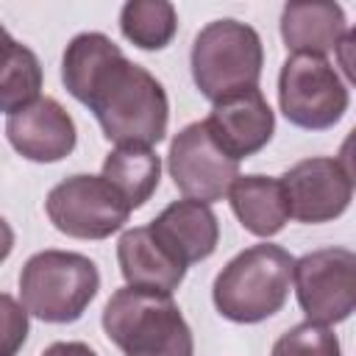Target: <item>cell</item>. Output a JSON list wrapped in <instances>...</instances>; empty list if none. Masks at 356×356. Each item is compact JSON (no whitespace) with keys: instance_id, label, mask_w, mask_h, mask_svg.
Masks as SVG:
<instances>
[{"instance_id":"1","label":"cell","mask_w":356,"mask_h":356,"mask_svg":"<svg viewBox=\"0 0 356 356\" xmlns=\"http://www.w3.org/2000/svg\"><path fill=\"white\" fill-rule=\"evenodd\" d=\"M61 81L95 114L108 142L153 147L167 136L170 100L161 81L125 58L106 33L72 36L61 58Z\"/></svg>"},{"instance_id":"2","label":"cell","mask_w":356,"mask_h":356,"mask_svg":"<svg viewBox=\"0 0 356 356\" xmlns=\"http://www.w3.org/2000/svg\"><path fill=\"white\" fill-rule=\"evenodd\" d=\"M103 331L125 356H195L192 328L167 292L117 289L103 306Z\"/></svg>"},{"instance_id":"3","label":"cell","mask_w":356,"mask_h":356,"mask_svg":"<svg viewBox=\"0 0 356 356\" xmlns=\"http://www.w3.org/2000/svg\"><path fill=\"white\" fill-rule=\"evenodd\" d=\"M295 259L281 245H250L214 278L211 300L231 323H261L278 314L289 298Z\"/></svg>"},{"instance_id":"4","label":"cell","mask_w":356,"mask_h":356,"mask_svg":"<svg viewBox=\"0 0 356 356\" xmlns=\"http://www.w3.org/2000/svg\"><path fill=\"white\" fill-rule=\"evenodd\" d=\"M97 289V264L75 250H39L19 270V303L42 323L81 320Z\"/></svg>"},{"instance_id":"5","label":"cell","mask_w":356,"mask_h":356,"mask_svg":"<svg viewBox=\"0 0 356 356\" xmlns=\"http://www.w3.org/2000/svg\"><path fill=\"white\" fill-rule=\"evenodd\" d=\"M189 67L197 92L211 103L253 89L264 67L261 36L248 22L214 19L195 36Z\"/></svg>"},{"instance_id":"6","label":"cell","mask_w":356,"mask_h":356,"mask_svg":"<svg viewBox=\"0 0 356 356\" xmlns=\"http://www.w3.org/2000/svg\"><path fill=\"white\" fill-rule=\"evenodd\" d=\"M348 103V83L328 58L292 53L281 64L278 106L292 125L306 131H328L345 117Z\"/></svg>"},{"instance_id":"7","label":"cell","mask_w":356,"mask_h":356,"mask_svg":"<svg viewBox=\"0 0 356 356\" xmlns=\"http://www.w3.org/2000/svg\"><path fill=\"white\" fill-rule=\"evenodd\" d=\"M47 220L72 239H108L128 217L131 206L103 175H70L58 181L44 200Z\"/></svg>"},{"instance_id":"8","label":"cell","mask_w":356,"mask_h":356,"mask_svg":"<svg viewBox=\"0 0 356 356\" xmlns=\"http://www.w3.org/2000/svg\"><path fill=\"white\" fill-rule=\"evenodd\" d=\"M292 284L306 323L334 325L356 309V253L323 248L295 259Z\"/></svg>"},{"instance_id":"9","label":"cell","mask_w":356,"mask_h":356,"mask_svg":"<svg viewBox=\"0 0 356 356\" xmlns=\"http://www.w3.org/2000/svg\"><path fill=\"white\" fill-rule=\"evenodd\" d=\"M167 170L184 197L211 206L228 195L231 184L239 175V161L228 159L209 136L203 120H197L184 125L172 136Z\"/></svg>"},{"instance_id":"10","label":"cell","mask_w":356,"mask_h":356,"mask_svg":"<svg viewBox=\"0 0 356 356\" xmlns=\"http://www.w3.org/2000/svg\"><path fill=\"white\" fill-rule=\"evenodd\" d=\"M289 217L320 225L342 217L353 200V175L342 159L312 156L292 164L281 178Z\"/></svg>"},{"instance_id":"11","label":"cell","mask_w":356,"mask_h":356,"mask_svg":"<svg viewBox=\"0 0 356 356\" xmlns=\"http://www.w3.org/2000/svg\"><path fill=\"white\" fill-rule=\"evenodd\" d=\"M214 145L234 161L256 156L275 134V114L259 86L222 97L203 120Z\"/></svg>"},{"instance_id":"12","label":"cell","mask_w":356,"mask_h":356,"mask_svg":"<svg viewBox=\"0 0 356 356\" xmlns=\"http://www.w3.org/2000/svg\"><path fill=\"white\" fill-rule=\"evenodd\" d=\"M6 136L22 159L36 164L67 159L78 142L75 122L56 97H36L31 106L8 114Z\"/></svg>"},{"instance_id":"13","label":"cell","mask_w":356,"mask_h":356,"mask_svg":"<svg viewBox=\"0 0 356 356\" xmlns=\"http://www.w3.org/2000/svg\"><path fill=\"white\" fill-rule=\"evenodd\" d=\"M147 228L159 245L184 267L209 259L220 242V222L211 206L189 197L170 203Z\"/></svg>"},{"instance_id":"14","label":"cell","mask_w":356,"mask_h":356,"mask_svg":"<svg viewBox=\"0 0 356 356\" xmlns=\"http://www.w3.org/2000/svg\"><path fill=\"white\" fill-rule=\"evenodd\" d=\"M117 261L125 286H136V289L172 295L186 275V267L159 245V239L150 234L147 225L122 231L117 242Z\"/></svg>"},{"instance_id":"15","label":"cell","mask_w":356,"mask_h":356,"mask_svg":"<svg viewBox=\"0 0 356 356\" xmlns=\"http://www.w3.org/2000/svg\"><path fill=\"white\" fill-rule=\"evenodd\" d=\"M345 33H348V22L339 3L292 0L281 11V39L292 53L325 58L331 50L337 53Z\"/></svg>"},{"instance_id":"16","label":"cell","mask_w":356,"mask_h":356,"mask_svg":"<svg viewBox=\"0 0 356 356\" xmlns=\"http://www.w3.org/2000/svg\"><path fill=\"white\" fill-rule=\"evenodd\" d=\"M228 203L245 231L253 236L270 239L289 222L286 195L278 178L270 175H236L228 189Z\"/></svg>"},{"instance_id":"17","label":"cell","mask_w":356,"mask_h":356,"mask_svg":"<svg viewBox=\"0 0 356 356\" xmlns=\"http://www.w3.org/2000/svg\"><path fill=\"white\" fill-rule=\"evenodd\" d=\"M120 195L122 200L134 209L145 206L153 192L159 189L161 181V159L153 153V147H139V145H117L100 172Z\"/></svg>"},{"instance_id":"18","label":"cell","mask_w":356,"mask_h":356,"mask_svg":"<svg viewBox=\"0 0 356 356\" xmlns=\"http://www.w3.org/2000/svg\"><path fill=\"white\" fill-rule=\"evenodd\" d=\"M120 31L139 50H161L178 31L175 6L167 0H128L120 11Z\"/></svg>"},{"instance_id":"19","label":"cell","mask_w":356,"mask_h":356,"mask_svg":"<svg viewBox=\"0 0 356 356\" xmlns=\"http://www.w3.org/2000/svg\"><path fill=\"white\" fill-rule=\"evenodd\" d=\"M42 83L44 72L39 56L31 47L14 42L0 58V111L14 114L31 106L39 97Z\"/></svg>"},{"instance_id":"20","label":"cell","mask_w":356,"mask_h":356,"mask_svg":"<svg viewBox=\"0 0 356 356\" xmlns=\"http://www.w3.org/2000/svg\"><path fill=\"white\" fill-rule=\"evenodd\" d=\"M270 356H342V348L328 325L300 323L275 339Z\"/></svg>"},{"instance_id":"21","label":"cell","mask_w":356,"mask_h":356,"mask_svg":"<svg viewBox=\"0 0 356 356\" xmlns=\"http://www.w3.org/2000/svg\"><path fill=\"white\" fill-rule=\"evenodd\" d=\"M28 312L19 300L0 292V356H17L28 339Z\"/></svg>"},{"instance_id":"22","label":"cell","mask_w":356,"mask_h":356,"mask_svg":"<svg viewBox=\"0 0 356 356\" xmlns=\"http://www.w3.org/2000/svg\"><path fill=\"white\" fill-rule=\"evenodd\" d=\"M42 356H97L86 342H53L42 350Z\"/></svg>"},{"instance_id":"23","label":"cell","mask_w":356,"mask_h":356,"mask_svg":"<svg viewBox=\"0 0 356 356\" xmlns=\"http://www.w3.org/2000/svg\"><path fill=\"white\" fill-rule=\"evenodd\" d=\"M11 250H14V231H11V225L0 217V264L11 256Z\"/></svg>"},{"instance_id":"24","label":"cell","mask_w":356,"mask_h":356,"mask_svg":"<svg viewBox=\"0 0 356 356\" xmlns=\"http://www.w3.org/2000/svg\"><path fill=\"white\" fill-rule=\"evenodd\" d=\"M14 42H17V39H14V36H11V33H8L3 25H0V58H3V53H6V50L14 44Z\"/></svg>"}]
</instances>
